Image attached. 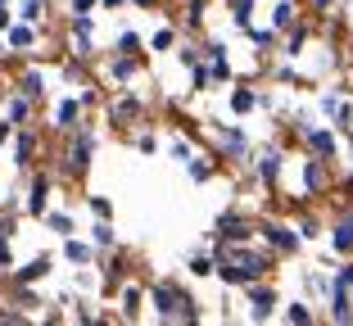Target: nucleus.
Wrapping results in <instances>:
<instances>
[{
  "mask_svg": "<svg viewBox=\"0 0 353 326\" xmlns=\"http://www.w3.org/2000/svg\"><path fill=\"white\" fill-rule=\"evenodd\" d=\"M86 241L95 245L100 254H109V249H118V232H114V218H95L91 222V236Z\"/></svg>",
  "mask_w": 353,
  "mask_h": 326,
  "instance_id": "obj_28",
  "label": "nucleus"
},
{
  "mask_svg": "<svg viewBox=\"0 0 353 326\" xmlns=\"http://www.w3.org/2000/svg\"><path fill=\"white\" fill-rule=\"evenodd\" d=\"M14 19H19V14H14V10H10V5H0V37H5V28H10V23H14Z\"/></svg>",
  "mask_w": 353,
  "mask_h": 326,
  "instance_id": "obj_51",
  "label": "nucleus"
},
{
  "mask_svg": "<svg viewBox=\"0 0 353 326\" xmlns=\"http://www.w3.org/2000/svg\"><path fill=\"white\" fill-rule=\"evenodd\" d=\"M254 227H259V236H263V245H268L272 254H276V258H290V254H299L303 249V241H299V232H294L290 222H281V218H259L254 222Z\"/></svg>",
  "mask_w": 353,
  "mask_h": 326,
  "instance_id": "obj_4",
  "label": "nucleus"
},
{
  "mask_svg": "<svg viewBox=\"0 0 353 326\" xmlns=\"http://www.w3.org/2000/svg\"><path fill=\"white\" fill-rule=\"evenodd\" d=\"M10 304H14V308H41V295H37L32 285L10 281Z\"/></svg>",
  "mask_w": 353,
  "mask_h": 326,
  "instance_id": "obj_37",
  "label": "nucleus"
},
{
  "mask_svg": "<svg viewBox=\"0 0 353 326\" xmlns=\"http://www.w3.org/2000/svg\"><path fill=\"white\" fill-rule=\"evenodd\" d=\"M326 186H331V159L303 154V163H299V195L303 200H317V195H326Z\"/></svg>",
  "mask_w": 353,
  "mask_h": 326,
  "instance_id": "obj_8",
  "label": "nucleus"
},
{
  "mask_svg": "<svg viewBox=\"0 0 353 326\" xmlns=\"http://www.w3.org/2000/svg\"><path fill=\"white\" fill-rule=\"evenodd\" d=\"M82 100H77V95H59V100H54V109H50V127L54 132H59V136H68V132H73L77 123H82Z\"/></svg>",
  "mask_w": 353,
  "mask_h": 326,
  "instance_id": "obj_19",
  "label": "nucleus"
},
{
  "mask_svg": "<svg viewBox=\"0 0 353 326\" xmlns=\"http://www.w3.org/2000/svg\"><path fill=\"white\" fill-rule=\"evenodd\" d=\"M150 50H154V54H168V50H176V28H159L154 37H150Z\"/></svg>",
  "mask_w": 353,
  "mask_h": 326,
  "instance_id": "obj_44",
  "label": "nucleus"
},
{
  "mask_svg": "<svg viewBox=\"0 0 353 326\" xmlns=\"http://www.w3.org/2000/svg\"><path fill=\"white\" fill-rule=\"evenodd\" d=\"M322 304H326V317H331V322H340V326H349V322H353V295H349V281H344L340 272L326 281Z\"/></svg>",
  "mask_w": 353,
  "mask_h": 326,
  "instance_id": "obj_12",
  "label": "nucleus"
},
{
  "mask_svg": "<svg viewBox=\"0 0 353 326\" xmlns=\"http://www.w3.org/2000/svg\"><path fill=\"white\" fill-rule=\"evenodd\" d=\"M0 114L10 118L14 127H28V123H32V114H37V105H32L23 91H14V86H10V91H5V105H0Z\"/></svg>",
  "mask_w": 353,
  "mask_h": 326,
  "instance_id": "obj_23",
  "label": "nucleus"
},
{
  "mask_svg": "<svg viewBox=\"0 0 353 326\" xmlns=\"http://www.w3.org/2000/svg\"><path fill=\"white\" fill-rule=\"evenodd\" d=\"M303 290H308V299H322L326 295V281H331V276H326V272H317V267H303Z\"/></svg>",
  "mask_w": 353,
  "mask_h": 326,
  "instance_id": "obj_39",
  "label": "nucleus"
},
{
  "mask_svg": "<svg viewBox=\"0 0 353 326\" xmlns=\"http://www.w3.org/2000/svg\"><path fill=\"white\" fill-rule=\"evenodd\" d=\"M68 45H73L68 54L77 59H95V14H68Z\"/></svg>",
  "mask_w": 353,
  "mask_h": 326,
  "instance_id": "obj_11",
  "label": "nucleus"
},
{
  "mask_svg": "<svg viewBox=\"0 0 353 326\" xmlns=\"http://www.w3.org/2000/svg\"><path fill=\"white\" fill-rule=\"evenodd\" d=\"M245 37H250L254 50H276V45H281V32L272 28V23H268V28H254V23H250V28H245Z\"/></svg>",
  "mask_w": 353,
  "mask_h": 326,
  "instance_id": "obj_29",
  "label": "nucleus"
},
{
  "mask_svg": "<svg viewBox=\"0 0 353 326\" xmlns=\"http://www.w3.org/2000/svg\"><path fill=\"white\" fill-rule=\"evenodd\" d=\"M259 109H263V114H272V109H276V95H268V91H259Z\"/></svg>",
  "mask_w": 353,
  "mask_h": 326,
  "instance_id": "obj_53",
  "label": "nucleus"
},
{
  "mask_svg": "<svg viewBox=\"0 0 353 326\" xmlns=\"http://www.w3.org/2000/svg\"><path fill=\"white\" fill-rule=\"evenodd\" d=\"M41 227H46L50 236H59V241H63V236H73V232H77V218H73L68 209H54V204H50V209L41 213Z\"/></svg>",
  "mask_w": 353,
  "mask_h": 326,
  "instance_id": "obj_25",
  "label": "nucleus"
},
{
  "mask_svg": "<svg viewBox=\"0 0 353 326\" xmlns=\"http://www.w3.org/2000/svg\"><path fill=\"white\" fill-rule=\"evenodd\" d=\"M114 50H123V54H141V50H145V41H141V32H136V28H123V32L114 37Z\"/></svg>",
  "mask_w": 353,
  "mask_h": 326,
  "instance_id": "obj_40",
  "label": "nucleus"
},
{
  "mask_svg": "<svg viewBox=\"0 0 353 326\" xmlns=\"http://www.w3.org/2000/svg\"><path fill=\"white\" fill-rule=\"evenodd\" d=\"M41 32H46V28H37V23L14 19L10 28H5V45H10V54H32L37 45H41Z\"/></svg>",
  "mask_w": 353,
  "mask_h": 326,
  "instance_id": "obj_15",
  "label": "nucleus"
},
{
  "mask_svg": "<svg viewBox=\"0 0 353 326\" xmlns=\"http://www.w3.org/2000/svg\"><path fill=\"white\" fill-rule=\"evenodd\" d=\"M240 290H245V304H250V322H268V317L276 313L281 295H276V285H272L268 276H259V281H245Z\"/></svg>",
  "mask_w": 353,
  "mask_h": 326,
  "instance_id": "obj_10",
  "label": "nucleus"
},
{
  "mask_svg": "<svg viewBox=\"0 0 353 326\" xmlns=\"http://www.w3.org/2000/svg\"><path fill=\"white\" fill-rule=\"evenodd\" d=\"M349 28H353V14H349Z\"/></svg>",
  "mask_w": 353,
  "mask_h": 326,
  "instance_id": "obj_56",
  "label": "nucleus"
},
{
  "mask_svg": "<svg viewBox=\"0 0 353 326\" xmlns=\"http://www.w3.org/2000/svg\"><path fill=\"white\" fill-rule=\"evenodd\" d=\"M294 232H299L303 245L317 241V236H322V218H317V213H299V218H294Z\"/></svg>",
  "mask_w": 353,
  "mask_h": 326,
  "instance_id": "obj_38",
  "label": "nucleus"
},
{
  "mask_svg": "<svg viewBox=\"0 0 353 326\" xmlns=\"http://www.w3.org/2000/svg\"><path fill=\"white\" fill-rule=\"evenodd\" d=\"M272 28H276V32H285V28H294V23H299V0H281V5H276V10H272Z\"/></svg>",
  "mask_w": 353,
  "mask_h": 326,
  "instance_id": "obj_32",
  "label": "nucleus"
},
{
  "mask_svg": "<svg viewBox=\"0 0 353 326\" xmlns=\"http://www.w3.org/2000/svg\"><path fill=\"white\" fill-rule=\"evenodd\" d=\"M86 209H91V218H114V200L109 195H86Z\"/></svg>",
  "mask_w": 353,
  "mask_h": 326,
  "instance_id": "obj_45",
  "label": "nucleus"
},
{
  "mask_svg": "<svg viewBox=\"0 0 353 326\" xmlns=\"http://www.w3.org/2000/svg\"><path fill=\"white\" fill-rule=\"evenodd\" d=\"M50 272H54V258H50V254H37V258H28V263H14V272L5 276V281H19V285H41Z\"/></svg>",
  "mask_w": 353,
  "mask_h": 326,
  "instance_id": "obj_21",
  "label": "nucleus"
},
{
  "mask_svg": "<svg viewBox=\"0 0 353 326\" xmlns=\"http://www.w3.org/2000/svg\"><path fill=\"white\" fill-rule=\"evenodd\" d=\"M19 14L23 23H37V28H46V14H50V0H19Z\"/></svg>",
  "mask_w": 353,
  "mask_h": 326,
  "instance_id": "obj_33",
  "label": "nucleus"
},
{
  "mask_svg": "<svg viewBox=\"0 0 353 326\" xmlns=\"http://www.w3.org/2000/svg\"><path fill=\"white\" fill-rule=\"evenodd\" d=\"M204 14H208V0H186V10H181V23H186V32L204 28Z\"/></svg>",
  "mask_w": 353,
  "mask_h": 326,
  "instance_id": "obj_41",
  "label": "nucleus"
},
{
  "mask_svg": "<svg viewBox=\"0 0 353 326\" xmlns=\"http://www.w3.org/2000/svg\"><path fill=\"white\" fill-rule=\"evenodd\" d=\"M326 236H331V254H340V258L353 254V200L335 213V222H331V232H326Z\"/></svg>",
  "mask_w": 353,
  "mask_h": 326,
  "instance_id": "obj_17",
  "label": "nucleus"
},
{
  "mask_svg": "<svg viewBox=\"0 0 353 326\" xmlns=\"http://www.w3.org/2000/svg\"><path fill=\"white\" fill-rule=\"evenodd\" d=\"M95 150H100V132H95V127H86V123H77L73 132H68V145H63V154H59L54 177L82 181L86 172H91V163H95Z\"/></svg>",
  "mask_w": 353,
  "mask_h": 326,
  "instance_id": "obj_2",
  "label": "nucleus"
},
{
  "mask_svg": "<svg viewBox=\"0 0 353 326\" xmlns=\"http://www.w3.org/2000/svg\"><path fill=\"white\" fill-rule=\"evenodd\" d=\"M227 105H231V114H236V118H250L254 109H259V86H231Z\"/></svg>",
  "mask_w": 353,
  "mask_h": 326,
  "instance_id": "obj_27",
  "label": "nucleus"
},
{
  "mask_svg": "<svg viewBox=\"0 0 353 326\" xmlns=\"http://www.w3.org/2000/svg\"><path fill=\"white\" fill-rule=\"evenodd\" d=\"M37 154H41V136L28 127H14V168H19V177H28L32 168H37Z\"/></svg>",
  "mask_w": 353,
  "mask_h": 326,
  "instance_id": "obj_14",
  "label": "nucleus"
},
{
  "mask_svg": "<svg viewBox=\"0 0 353 326\" xmlns=\"http://www.w3.org/2000/svg\"><path fill=\"white\" fill-rule=\"evenodd\" d=\"M19 322H28V313H14V304L0 299V326H19Z\"/></svg>",
  "mask_w": 353,
  "mask_h": 326,
  "instance_id": "obj_49",
  "label": "nucleus"
},
{
  "mask_svg": "<svg viewBox=\"0 0 353 326\" xmlns=\"http://www.w3.org/2000/svg\"><path fill=\"white\" fill-rule=\"evenodd\" d=\"M14 272V241L10 236H0V276Z\"/></svg>",
  "mask_w": 353,
  "mask_h": 326,
  "instance_id": "obj_48",
  "label": "nucleus"
},
{
  "mask_svg": "<svg viewBox=\"0 0 353 326\" xmlns=\"http://www.w3.org/2000/svg\"><path fill=\"white\" fill-rule=\"evenodd\" d=\"M54 168H32L28 172V195H23V213L28 218H41L46 209H50V200H54Z\"/></svg>",
  "mask_w": 353,
  "mask_h": 326,
  "instance_id": "obj_6",
  "label": "nucleus"
},
{
  "mask_svg": "<svg viewBox=\"0 0 353 326\" xmlns=\"http://www.w3.org/2000/svg\"><path fill=\"white\" fill-rule=\"evenodd\" d=\"M104 114H109V123L114 127H123V132H132V127H141V118H145V100H141V95L136 91H118L114 100H109V105H104Z\"/></svg>",
  "mask_w": 353,
  "mask_h": 326,
  "instance_id": "obj_9",
  "label": "nucleus"
},
{
  "mask_svg": "<svg viewBox=\"0 0 353 326\" xmlns=\"http://www.w3.org/2000/svg\"><path fill=\"white\" fill-rule=\"evenodd\" d=\"M213 236H218V241H227V245H250L254 236H259V227H254V218H245V209H240V204H231V209L218 213Z\"/></svg>",
  "mask_w": 353,
  "mask_h": 326,
  "instance_id": "obj_7",
  "label": "nucleus"
},
{
  "mask_svg": "<svg viewBox=\"0 0 353 326\" xmlns=\"http://www.w3.org/2000/svg\"><path fill=\"white\" fill-rule=\"evenodd\" d=\"M100 0H68V14H95Z\"/></svg>",
  "mask_w": 353,
  "mask_h": 326,
  "instance_id": "obj_50",
  "label": "nucleus"
},
{
  "mask_svg": "<svg viewBox=\"0 0 353 326\" xmlns=\"http://www.w3.org/2000/svg\"><path fill=\"white\" fill-rule=\"evenodd\" d=\"M14 91H23L32 100V105H46V95H50V77H46V68H37V63H28L19 77H14Z\"/></svg>",
  "mask_w": 353,
  "mask_h": 326,
  "instance_id": "obj_18",
  "label": "nucleus"
},
{
  "mask_svg": "<svg viewBox=\"0 0 353 326\" xmlns=\"http://www.w3.org/2000/svg\"><path fill=\"white\" fill-rule=\"evenodd\" d=\"M63 263H68V267H95V258H100V249H95V245L91 241H82V236H63Z\"/></svg>",
  "mask_w": 353,
  "mask_h": 326,
  "instance_id": "obj_22",
  "label": "nucleus"
},
{
  "mask_svg": "<svg viewBox=\"0 0 353 326\" xmlns=\"http://www.w3.org/2000/svg\"><path fill=\"white\" fill-rule=\"evenodd\" d=\"M250 172L259 177V186L268 190V195H276L281 172H285V150H281L276 141H263V145L250 154Z\"/></svg>",
  "mask_w": 353,
  "mask_h": 326,
  "instance_id": "obj_3",
  "label": "nucleus"
},
{
  "mask_svg": "<svg viewBox=\"0 0 353 326\" xmlns=\"http://www.w3.org/2000/svg\"><path fill=\"white\" fill-rule=\"evenodd\" d=\"M281 37H285V41L276 45V54H281V59H299V54L308 50V28H303V23H294V28H285Z\"/></svg>",
  "mask_w": 353,
  "mask_h": 326,
  "instance_id": "obj_26",
  "label": "nucleus"
},
{
  "mask_svg": "<svg viewBox=\"0 0 353 326\" xmlns=\"http://www.w3.org/2000/svg\"><path fill=\"white\" fill-rule=\"evenodd\" d=\"M123 5H132V0H100V10H123Z\"/></svg>",
  "mask_w": 353,
  "mask_h": 326,
  "instance_id": "obj_55",
  "label": "nucleus"
},
{
  "mask_svg": "<svg viewBox=\"0 0 353 326\" xmlns=\"http://www.w3.org/2000/svg\"><path fill=\"white\" fill-rule=\"evenodd\" d=\"M213 172H218V168H213V159H208V154H190V159H186V177L195 181V186L213 181Z\"/></svg>",
  "mask_w": 353,
  "mask_h": 326,
  "instance_id": "obj_30",
  "label": "nucleus"
},
{
  "mask_svg": "<svg viewBox=\"0 0 353 326\" xmlns=\"http://www.w3.org/2000/svg\"><path fill=\"white\" fill-rule=\"evenodd\" d=\"M317 123H322V114H317V109H308V105H299V109L290 114V132H294V136H303V132H312Z\"/></svg>",
  "mask_w": 353,
  "mask_h": 326,
  "instance_id": "obj_36",
  "label": "nucleus"
},
{
  "mask_svg": "<svg viewBox=\"0 0 353 326\" xmlns=\"http://www.w3.org/2000/svg\"><path fill=\"white\" fill-rule=\"evenodd\" d=\"M104 77L114 86H132L136 77H141V54H123V50H114L109 59H104Z\"/></svg>",
  "mask_w": 353,
  "mask_h": 326,
  "instance_id": "obj_16",
  "label": "nucleus"
},
{
  "mask_svg": "<svg viewBox=\"0 0 353 326\" xmlns=\"http://www.w3.org/2000/svg\"><path fill=\"white\" fill-rule=\"evenodd\" d=\"M299 59H285V63H281V68H276V82L281 86H294V82H299Z\"/></svg>",
  "mask_w": 353,
  "mask_h": 326,
  "instance_id": "obj_47",
  "label": "nucleus"
},
{
  "mask_svg": "<svg viewBox=\"0 0 353 326\" xmlns=\"http://www.w3.org/2000/svg\"><path fill=\"white\" fill-rule=\"evenodd\" d=\"M145 304L154 308L159 322H199L195 295H190L181 281H168V276H159V281L145 285Z\"/></svg>",
  "mask_w": 353,
  "mask_h": 326,
  "instance_id": "obj_1",
  "label": "nucleus"
},
{
  "mask_svg": "<svg viewBox=\"0 0 353 326\" xmlns=\"http://www.w3.org/2000/svg\"><path fill=\"white\" fill-rule=\"evenodd\" d=\"M132 150H136V154H159V136L150 132V127H136V136H132Z\"/></svg>",
  "mask_w": 353,
  "mask_h": 326,
  "instance_id": "obj_42",
  "label": "nucleus"
},
{
  "mask_svg": "<svg viewBox=\"0 0 353 326\" xmlns=\"http://www.w3.org/2000/svg\"><path fill=\"white\" fill-rule=\"evenodd\" d=\"M208 86H213V77H208V63H190V95H204Z\"/></svg>",
  "mask_w": 353,
  "mask_h": 326,
  "instance_id": "obj_43",
  "label": "nucleus"
},
{
  "mask_svg": "<svg viewBox=\"0 0 353 326\" xmlns=\"http://www.w3.org/2000/svg\"><path fill=\"white\" fill-rule=\"evenodd\" d=\"M213 136H218V159L222 163H250V154H254V141H250V132L240 123H231V127H222V123H213Z\"/></svg>",
  "mask_w": 353,
  "mask_h": 326,
  "instance_id": "obj_5",
  "label": "nucleus"
},
{
  "mask_svg": "<svg viewBox=\"0 0 353 326\" xmlns=\"http://www.w3.org/2000/svg\"><path fill=\"white\" fill-rule=\"evenodd\" d=\"M190 154H195V145H190L186 136H176V141H168V159H176V163H186Z\"/></svg>",
  "mask_w": 353,
  "mask_h": 326,
  "instance_id": "obj_46",
  "label": "nucleus"
},
{
  "mask_svg": "<svg viewBox=\"0 0 353 326\" xmlns=\"http://www.w3.org/2000/svg\"><path fill=\"white\" fill-rule=\"evenodd\" d=\"M118 308H123V322H136L141 317V308H145V285H136V281H123L118 285Z\"/></svg>",
  "mask_w": 353,
  "mask_h": 326,
  "instance_id": "obj_24",
  "label": "nucleus"
},
{
  "mask_svg": "<svg viewBox=\"0 0 353 326\" xmlns=\"http://www.w3.org/2000/svg\"><path fill=\"white\" fill-rule=\"evenodd\" d=\"M317 114L335 127V132H349L353 127V105H349V91H322L317 100Z\"/></svg>",
  "mask_w": 353,
  "mask_h": 326,
  "instance_id": "obj_13",
  "label": "nucleus"
},
{
  "mask_svg": "<svg viewBox=\"0 0 353 326\" xmlns=\"http://www.w3.org/2000/svg\"><path fill=\"white\" fill-rule=\"evenodd\" d=\"M281 317H285L290 326H308V322H317V313H312V299H290Z\"/></svg>",
  "mask_w": 353,
  "mask_h": 326,
  "instance_id": "obj_31",
  "label": "nucleus"
},
{
  "mask_svg": "<svg viewBox=\"0 0 353 326\" xmlns=\"http://www.w3.org/2000/svg\"><path fill=\"white\" fill-rule=\"evenodd\" d=\"M303 145H308V154H322V159H335L340 154V132H335L331 123H317L312 132H303Z\"/></svg>",
  "mask_w": 353,
  "mask_h": 326,
  "instance_id": "obj_20",
  "label": "nucleus"
},
{
  "mask_svg": "<svg viewBox=\"0 0 353 326\" xmlns=\"http://www.w3.org/2000/svg\"><path fill=\"white\" fill-rule=\"evenodd\" d=\"M254 5H259V0H227V14H231V28H250L254 23Z\"/></svg>",
  "mask_w": 353,
  "mask_h": 326,
  "instance_id": "obj_34",
  "label": "nucleus"
},
{
  "mask_svg": "<svg viewBox=\"0 0 353 326\" xmlns=\"http://www.w3.org/2000/svg\"><path fill=\"white\" fill-rule=\"evenodd\" d=\"M186 272H190V276H213V272H218V258H213V249L190 254V258H186Z\"/></svg>",
  "mask_w": 353,
  "mask_h": 326,
  "instance_id": "obj_35",
  "label": "nucleus"
},
{
  "mask_svg": "<svg viewBox=\"0 0 353 326\" xmlns=\"http://www.w3.org/2000/svg\"><path fill=\"white\" fill-rule=\"evenodd\" d=\"M331 5H335V0H308V10H312V14H331Z\"/></svg>",
  "mask_w": 353,
  "mask_h": 326,
  "instance_id": "obj_54",
  "label": "nucleus"
},
{
  "mask_svg": "<svg viewBox=\"0 0 353 326\" xmlns=\"http://www.w3.org/2000/svg\"><path fill=\"white\" fill-rule=\"evenodd\" d=\"M5 141H14V123L0 114V145H5Z\"/></svg>",
  "mask_w": 353,
  "mask_h": 326,
  "instance_id": "obj_52",
  "label": "nucleus"
},
{
  "mask_svg": "<svg viewBox=\"0 0 353 326\" xmlns=\"http://www.w3.org/2000/svg\"><path fill=\"white\" fill-rule=\"evenodd\" d=\"M0 5H10V0H0Z\"/></svg>",
  "mask_w": 353,
  "mask_h": 326,
  "instance_id": "obj_57",
  "label": "nucleus"
}]
</instances>
